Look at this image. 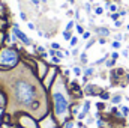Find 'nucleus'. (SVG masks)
<instances>
[{"instance_id":"nucleus-1","label":"nucleus","mask_w":129,"mask_h":128,"mask_svg":"<svg viewBox=\"0 0 129 128\" xmlns=\"http://www.w3.org/2000/svg\"><path fill=\"white\" fill-rule=\"evenodd\" d=\"M15 94L23 104H30L35 98V88L24 81H18L15 84Z\"/></svg>"},{"instance_id":"nucleus-2","label":"nucleus","mask_w":129,"mask_h":128,"mask_svg":"<svg viewBox=\"0 0 129 128\" xmlns=\"http://www.w3.org/2000/svg\"><path fill=\"white\" fill-rule=\"evenodd\" d=\"M54 104H56V113L57 115H64L66 110H68V99L64 98L63 94L60 92H56L54 94Z\"/></svg>"},{"instance_id":"nucleus-3","label":"nucleus","mask_w":129,"mask_h":128,"mask_svg":"<svg viewBox=\"0 0 129 128\" xmlns=\"http://www.w3.org/2000/svg\"><path fill=\"white\" fill-rule=\"evenodd\" d=\"M17 62V53L14 50H3L0 53V65H15Z\"/></svg>"},{"instance_id":"nucleus-4","label":"nucleus","mask_w":129,"mask_h":128,"mask_svg":"<svg viewBox=\"0 0 129 128\" xmlns=\"http://www.w3.org/2000/svg\"><path fill=\"white\" fill-rule=\"evenodd\" d=\"M14 35H15V36H18V38H20L26 45H30V39L27 38V35H26V33H23L20 29H18V26H14Z\"/></svg>"},{"instance_id":"nucleus-5","label":"nucleus","mask_w":129,"mask_h":128,"mask_svg":"<svg viewBox=\"0 0 129 128\" xmlns=\"http://www.w3.org/2000/svg\"><path fill=\"white\" fill-rule=\"evenodd\" d=\"M89 107H90V102H89V101H86V102H84V109H83V113H80V115H78V118H80V119H83V118L86 116V113L89 112Z\"/></svg>"},{"instance_id":"nucleus-6","label":"nucleus","mask_w":129,"mask_h":128,"mask_svg":"<svg viewBox=\"0 0 129 128\" xmlns=\"http://www.w3.org/2000/svg\"><path fill=\"white\" fill-rule=\"evenodd\" d=\"M98 32L101 33V35H104V36H107V35H108V29H98Z\"/></svg>"},{"instance_id":"nucleus-7","label":"nucleus","mask_w":129,"mask_h":128,"mask_svg":"<svg viewBox=\"0 0 129 128\" xmlns=\"http://www.w3.org/2000/svg\"><path fill=\"white\" fill-rule=\"evenodd\" d=\"M77 42H78V38H77V36L71 38V45H72V47H74V45H77Z\"/></svg>"},{"instance_id":"nucleus-8","label":"nucleus","mask_w":129,"mask_h":128,"mask_svg":"<svg viewBox=\"0 0 129 128\" xmlns=\"http://www.w3.org/2000/svg\"><path fill=\"white\" fill-rule=\"evenodd\" d=\"M72 27H74V21H69V23L66 24V32H68V30H71Z\"/></svg>"},{"instance_id":"nucleus-9","label":"nucleus","mask_w":129,"mask_h":128,"mask_svg":"<svg viewBox=\"0 0 129 128\" xmlns=\"http://www.w3.org/2000/svg\"><path fill=\"white\" fill-rule=\"evenodd\" d=\"M20 18H21L23 21H26V20H27V17H26V14H24V12H21V14H20Z\"/></svg>"},{"instance_id":"nucleus-10","label":"nucleus","mask_w":129,"mask_h":128,"mask_svg":"<svg viewBox=\"0 0 129 128\" xmlns=\"http://www.w3.org/2000/svg\"><path fill=\"white\" fill-rule=\"evenodd\" d=\"M74 74H75V75H80V74H81L80 68H74Z\"/></svg>"},{"instance_id":"nucleus-11","label":"nucleus","mask_w":129,"mask_h":128,"mask_svg":"<svg viewBox=\"0 0 129 128\" xmlns=\"http://www.w3.org/2000/svg\"><path fill=\"white\" fill-rule=\"evenodd\" d=\"M120 99H122L120 96H114V98H113V102H116V104H117V102H120Z\"/></svg>"},{"instance_id":"nucleus-12","label":"nucleus","mask_w":129,"mask_h":128,"mask_svg":"<svg viewBox=\"0 0 129 128\" xmlns=\"http://www.w3.org/2000/svg\"><path fill=\"white\" fill-rule=\"evenodd\" d=\"M32 2V5H35L36 8H39V0H30Z\"/></svg>"},{"instance_id":"nucleus-13","label":"nucleus","mask_w":129,"mask_h":128,"mask_svg":"<svg viewBox=\"0 0 129 128\" xmlns=\"http://www.w3.org/2000/svg\"><path fill=\"white\" fill-rule=\"evenodd\" d=\"M95 12H96L98 15H101V14L104 12V9H102V8H96V11H95Z\"/></svg>"},{"instance_id":"nucleus-14","label":"nucleus","mask_w":129,"mask_h":128,"mask_svg":"<svg viewBox=\"0 0 129 128\" xmlns=\"http://www.w3.org/2000/svg\"><path fill=\"white\" fill-rule=\"evenodd\" d=\"M113 47H114V48H119V47H120V42H119V41L113 42Z\"/></svg>"},{"instance_id":"nucleus-15","label":"nucleus","mask_w":129,"mask_h":128,"mask_svg":"<svg viewBox=\"0 0 129 128\" xmlns=\"http://www.w3.org/2000/svg\"><path fill=\"white\" fill-rule=\"evenodd\" d=\"M77 32H78V33H83V26H77Z\"/></svg>"},{"instance_id":"nucleus-16","label":"nucleus","mask_w":129,"mask_h":128,"mask_svg":"<svg viewBox=\"0 0 129 128\" xmlns=\"http://www.w3.org/2000/svg\"><path fill=\"white\" fill-rule=\"evenodd\" d=\"M63 36H64V39H68V41H71V39H69L71 36H69V33H68V32H64V33H63Z\"/></svg>"},{"instance_id":"nucleus-17","label":"nucleus","mask_w":129,"mask_h":128,"mask_svg":"<svg viewBox=\"0 0 129 128\" xmlns=\"http://www.w3.org/2000/svg\"><path fill=\"white\" fill-rule=\"evenodd\" d=\"M122 112H123V115H128V107H123V109H122Z\"/></svg>"},{"instance_id":"nucleus-18","label":"nucleus","mask_w":129,"mask_h":128,"mask_svg":"<svg viewBox=\"0 0 129 128\" xmlns=\"http://www.w3.org/2000/svg\"><path fill=\"white\" fill-rule=\"evenodd\" d=\"M89 36H90V33H89V32L83 33V38H84V39H87V38H89Z\"/></svg>"},{"instance_id":"nucleus-19","label":"nucleus","mask_w":129,"mask_h":128,"mask_svg":"<svg viewBox=\"0 0 129 128\" xmlns=\"http://www.w3.org/2000/svg\"><path fill=\"white\" fill-rule=\"evenodd\" d=\"M27 27H29L30 30H35V26H33L32 23H29V24H27Z\"/></svg>"},{"instance_id":"nucleus-20","label":"nucleus","mask_w":129,"mask_h":128,"mask_svg":"<svg viewBox=\"0 0 129 128\" xmlns=\"http://www.w3.org/2000/svg\"><path fill=\"white\" fill-rule=\"evenodd\" d=\"M117 17H119V14H113V15H111L113 20H117Z\"/></svg>"},{"instance_id":"nucleus-21","label":"nucleus","mask_w":129,"mask_h":128,"mask_svg":"<svg viewBox=\"0 0 129 128\" xmlns=\"http://www.w3.org/2000/svg\"><path fill=\"white\" fill-rule=\"evenodd\" d=\"M92 72H93V69H87V71H86V75H90Z\"/></svg>"},{"instance_id":"nucleus-22","label":"nucleus","mask_w":129,"mask_h":128,"mask_svg":"<svg viewBox=\"0 0 129 128\" xmlns=\"http://www.w3.org/2000/svg\"><path fill=\"white\" fill-rule=\"evenodd\" d=\"M113 63H114L113 60H108V62H107V66H113Z\"/></svg>"},{"instance_id":"nucleus-23","label":"nucleus","mask_w":129,"mask_h":128,"mask_svg":"<svg viewBox=\"0 0 129 128\" xmlns=\"http://www.w3.org/2000/svg\"><path fill=\"white\" fill-rule=\"evenodd\" d=\"M74 127V124H72V122H69V124H66V128H72Z\"/></svg>"},{"instance_id":"nucleus-24","label":"nucleus","mask_w":129,"mask_h":128,"mask_svg":"<svg viewBox=\"0 0 129 128\" xmlns=\"http://www.w3.org/2000/svg\"><path fill=\"white\" fill-rule=\"evenodd\" d=\"M53 48H59V44L57 42H53Z\"/></svg>"},{"instance_id":"nucleus-25","label":"nucleus","mask_w":129,"mask_h":128,"mask_svg":"<svg viewBox=\"0 0 129 128\" xmlns=\"http://www.w3.org/2000/svg\"><path fill=\"white\" fill-rule=\"evenodd\" d=\"M69 2H71V3H74V0H69Z\"/></svg>"}]
</instances>
